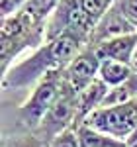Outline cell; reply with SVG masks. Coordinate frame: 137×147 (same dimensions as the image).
Wrapping results in <instances>:
<instances>
[{
  "label": "cell",
  "mask_w": 137,
  "mask_h": 147,
  "mask_svg": "<svg viewBox=\"0 0 137 147\" xmlns=\"http://www.w3.org/2000/svg\"><path fill=\"white\" fill-rule=\"evenodd\" d=\"M2 147H49L43 137L30 129H16V131H4Z\"/></svg>",
  "instance_id": "14"
},
{
  "label": "cell",
  "mask_w": 137,
  "mask_h": 147,
  "mask_svg": "<svg viewBox=\"0 0 137 147\" xmlns=\"http://www.w3.org/2000/svg\"><path fill=\"white\" fill-rule=\"evenodd\" d=\"M49 147H80V141H79V136H77L75 125L68 127L67 131H63L61 136H57L49 143Z\"/></svg>",
  "instance_id": "17"
},
{
  "label": "cell",
  "mask_w": 137,
  "mask_h": 147,
  "mask_svg": "<svg viewBox=\"0 0 137 147\" xmlns=\"http://www.w3.org/2000/svg\"><path fill=\"white\" fill-rule=\"evenodd\" d=\"M137 98V73H133L127 80H124L122 84H116V86H110V90L104 98L102 106L100 108H106V106H118V104H126V102Z\"/></svg>",
  "instance_id": "13"
},
{
  "label": "cell",
  "mask_w": 137,
  "mask_h": 147,
  "mask_svg": "<svg viewBox=\"0 0 137 147\" xmlns=\"http://www.w3.org/2000/svg\"><path fill=\"white\" fill-rule=\"evenodd\" d=\"M135 47H137V32L108 39V41H104L100 45H96L94 49H96L100 59H112V61H120V63L129 65Z\"/></svg>",
  "instance_id": "9"
},
{
  "label": "cell",
  "mask_w": 137,
  "mask_h": 147,
  "mask_svg": "<svg viewBox=\"0 0 137 147\" xmlns=\"http://www.w3.org/2000/svg\"><path fill=\"white\" fill-rule=\"evenodd\" d=\"M65 71V69H63ZM63 71H53L49 73L47 77L39 80L35 84L30 96L18 106L16 110V122H14V127L12 131L16 129H30V131H35L37 125L41 124L43 116L47 114V110L53 106V102L57 100L59 92H61V86H63Z\"/></svg>",
  "instance_id": "3"
},
{
  "label": "cell",
  "mask_w": 137,
  "mask_h": 147,
  "mask_svg": "<svg viewBox=\"0 0 137 147\" xmlns=\"http://www.w3.org/2000/svg\"><path fill=\"white\" fill-rule=\"evenodd\" d=\"M135 32H137V28L116 8V4H114V6L96 22L88 45L96 47V45H100V43H104V41H108V39H114V37L127 35V34H135Z\"/></svg>",
  "instance_id": "8"
},
{
  "label": "cell",
  "mask_w": 137,
  "mask_h": 147,
  "mask_svg": "<svg viewBox=\"0 0 137 147\" xmlns=\"http://www.w3.org/2000/svg\"><path fill=\"white\" fill-rule=\"evenodd\" d=\"M82 122H86L88 125L100 131H106L110 136L127 141V137L137 129V98L126 104L98 108Z\"/></svg>",
  "instance_id": "6"
},
{
  "label": "cell",
  "mask_w": 137,
  "mask_h": 147,
  "mask_svg": "<svg viewBox=\"0 0 137 147\" xmlns=\"http://www.w3.org/2000/svg\"><path fill=\"white\" fill-rule=\"evenodd\" d=\"M80 4H82L84 12L88 14V18L96 26V22L116 4V0H80Z\"/></svg>",
  "instance_id": "15"
},
{
  "label": "cell",
  "mask_w": 137,
  "mask_h": 147,
  "mask_svg": "<svg viewBox=\"0 0 137 147\" xmlns=\"http://www.w3.org/2000/svg\"><path fill=\"white\" fill-rule=\"evenodd\" d=\"M100 63H102V59L98 57L96 49H94L92 45L84 47L79 55H77L67 67H65V71H63L65 80H67L77 92L84 90L92 80L98 79Z\"/></svg>",
  "instance_id": "7"
},
{
  "label": "cell",
  "mask_w": 137,
  "mask_h": 147,
  "mask_svg": "<svg viewBox=\"0 0 137 147\" xmlns=\"http://www.w3.org/2000/svg\"><path fill=\"white\" fill-rule=\"evenodd\" d=\"M77 136H79L80 147H127V143L120 137H114L106 131H100L96 127L88 125L86 122L75 124Z\"/></svg>",
  "instance_id": "11"
},
{
  "label": "cell",
  "mask_w": 137,
  "mask_h": 147,
  "mask_svg": "<svg viewBox=\"0 0 137 147\" xmlns=\"http://www.w3.org/2000/svg\"><path fill=\"white\" fill-rule=\"evenodd\" d=\"M135 147H137V145H135Z\"/></svg>",
  "instance_id": "22"
},
{
  "label": "cell",
  "mask_w": 137,
  "mask_h": 147,
  "mask_svg": "<svg viewBox=\"0 0 137 147\" xmlns=\"http://www.w3.org/2000/svg\"><path fill=\"white\" fill-rule=\"evenodd\" d=\"M131 75H133V69L127 63H120V61H112V59H102L100 71H98V79H102L108 86L122 84Z\"/></svg>",
  "instance_id": "12"
},
{
  "label": "cell",
  "mask_w": 137,
  "mask_h": 147,
  "mask_svg": "<svg viewBox=\"0 0 137 147\" xmlns=\"http://www.w3.org/2000/svg\"><path fill=\"white\" fill-rule=\"evenodd\" d=\"M92 30H94V22L84 12L80 0H59L55 10L47 18L45 41L63 34H73L90 43Z\"/></svg>",
  "instance_id": "5"
},
{
  "label": "cell",
  "mask_w": 137,
  "mask_h": 147,
  "mask_svg": "<svg viewBox=\"0 0 137 147\" xmlns=\"http://www.w3.org/2000/svg\"><path fill=\"white\" fill-rule=\"evenodd\" d=\"M126 143H127V147H135V145H137V129H135V131H133L129 137H127Z\"/></svg>",
  "instance_id": "20"
},
{
  "label": "cell",
  "mask_w": 137,
  "mask_h": 147,
  "mask_svg": "<svg viewBox=\"0 0 137 147\" xmlns=\"http://www.w3.org/2000/svg\"><path fill=\"white\" fill-rule=\"evenodd\" d=\"M84 47H88V43L73 34H63L47 39L28 57L18 59L2 75V90H32L49 73L63 71Z\"/></svg>",
  "instance_id": "1"
},
{
  "label": "cell",
  "mask_w": 137,
  "mask_h": 147,
  "mask_svg": "<svg viewBox=\"0 0 137 147\" xmlns=\"http://www.w3.org/2000/svg\"><path fill=\"white\" fill-rule=\"evenodd\" d=\"M28 4V0H0V10H2V18H8L12 14L20 12Z\"/></svg>",
  "instance_id": "19"
},
{
  "label": "cell",
  "mask_w": 137,
  "mask_h": 147,
  "mask_svg": "<svg viewBox=\"0 0 137 147\" xmlns=\"http://www.w3.org/2000/svg\"><path fill=\"white\" fill-rule=\"evenodd\" d=\"M47 20L20 10L0 22V67L2 75L26 51H34L45 43Z\"/></svg>",
  "instance_id": "2"
},
{
  "label": "cell",
  "mask_w": 137,
  "mask_h": 147,
  "mask_svg": "<svg viewBox=\"0 0 137 147\" xmlns=\"http://www.w3.org/2000/svg\"><path fill=\"white\" fill-rule=\"evenodd\" d=\"M116 8L137 28V0H116Z\"/></svg>",
  "instance_id": "18"
},
{
  "label": "cell",
  "mask_w": 137,
  "mask_h": 147,
  "mask_svg": "<svg viewBox=\"0 0 137 147\" xmlns=\"http://www.w3.org/2000/svg\"><path fill=\"white\" fill-rule=\"evenodd\" d=\"M77 96H79V92L75 90L67 80H63V86H61L57 100L53 102V106L47 110V114L41 120V124L37 125L35 134L39 137H43L47 143H51L57 136L67 131L68 127H73L77 124V120H79Z\"/></svg>",
  "instance_id": "4"
},
{
  "label": "cell",
  "mask_w": 137,
  "mask_h": 147,
  "mask_svg": "<svg viewBox=\"0 0 137 147\" xmlns=\"http://www.w3.org/2000/svg\"><path fill=\"white\" fill-rule=\"evenodd\" d=\"M57 4H59V0H28V4L22 10L30 12V14H34V16L41 18V20H47Z\"/></svg>",
  "instance_id": "16"
},
{
  "label": "cell",
  "mask_w": 137,
  "mask_h": 147,
  "mask_svg": "<svg viewBox=\"0 0 137 147\" xmlns=\"http://www.w3.org/2000/svg\"><path fill=\"white\" fill-rule=\"evenodd\" d=\"M108 90H110V86L102 79H96V80H92L84 90L79 92V96H77V104H79V120H77V124L86 120L94 110H98L102 106Z\"/></svg>",
  "instance_id": "10"
},
{
  "label": "cell",
  "mask_w": 137,
  "mask_h": 147,
  "mask_svg": "<svg viewBox=\"0 0 137 147\" xmlns=\"http://www.w3.org/2000/svg\"><path fill=\"white\" fill-rule=\"evenodd\" d=\"M129 67L133 69V73H137V47H135V51H133V57H131V63H129Z\"/></svg>",
  "instance_id": "21"
}]
</instances>
